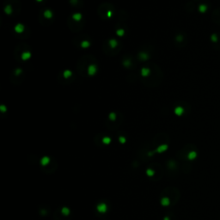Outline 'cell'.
Segmentation results:
<instances>
[{
  "mask_svg": "<svg viewBox=\"0 0 220 220\" xmlns=\"http://www.w3.org/2000/svg\"><path fill=\"white\" fill-rule=\"evenodd\" d=\"M72 18H73L75 21H79V20H81V18H82V15H81L80 13H76V14H74V15L72 16Z\"/></svg>",
  "mask_w": 220,
  "mask_h": 220,
  "instance_id": "cell-8",
  "label": "cell"
},
{
  "mask_svg": "<svg viewBox=\"0 0 220 220\" xmlns=\"http://www.w3.org/2000/svg\"><path fill=\"white\" fill-rule=\"evenodd\" d=\"M0 109H1L3 112H5L6 110H7V108H6V107H5V106H4V105H1V106H0Z\"/></svg>",
  "mask_w": 220,
  "mask_h": 220,
  "instance_id": "cell-15",
  "label": "cell"
},
{
  "mask_svg": "<svg viewBox=\"0 0 220 220\" xmlns=\"http://www.w3.org/2000/svg\"><path fill=\"white\" fill-rule=\"evenodd\" d=\"M89 45H90V43L89 41H83L81 43V47H83V48H86V47H89Z\"/></svg>",
  "mask_w": 220,
  "mask_h": 220,
  "instance_id": "cell-10",
  "label": "cell"
},
{
  "mask_svg": "<svg viewBox=\"0 0 220 220\" xmlns=\"http://www.w3.org/2000/svg\"><path fill=\"white\" fill-rule=\"evenodd\" d=\"M141 74H142V76L146 77V76H148L150 74V70L147 69V68H143L141 70Z\"/></svg>",
  "mask_w": 220,
  "mask_h": 220,
  "instance_id": "cell-5",
  "label": "cell"
},
{
  "mask_svg": "<svg viewBox=\"0 0 220 220\" xmlns=\"http://www.w3.org/2000/svg\"><path fill=\"white\" fill-rule=\"evenodd\" d=\"M109 118L111 119V120H113V121H115V113H111L109 115Z\"/></svg>",
  "mask_w": 220,
  "mask_h": 220,
  "instance_id": "cell-14",
  "label": "cell"
},
{
  "mask_svg": "<svg viewBox=\"0 0 220 220\" xmlns=\"http://www.w3.org/2000/svg\"><path fill=\"white\" fill-rule=\"evenodd\" d=\"M124 65H125V66H129V65H130V61H129V60L125 61V62H124Z\"/></svg>",
  "mask_w": 220,
  "mask_h": 220,
  "instance_id": "cell-16",
  "label": "cell"
},
{
  "mask_svg": "<svg viewBox=\"0 0 220 220\" xmlns=\"http://www.w3.org/2000/svg\"><path fill=\"white\" fill-rule=\"evenodd\" d=\"M177 40H178V41H181V36H178V37H177Z\"/></svg>",
  "mask_w": 220,
  "mask_h": 220,
  "instance_id": "cell-21",
  "label": "cell"
},
{
  "mask_svg": "<svg viewBox=\"0 0 220 220\" xmlns=\"http://www.w3.org/2000/svg\"><path fill=\"white\" fill-rule=\"evenodd\" d=\"M175 113L177 115H181L182 113H183V108L181 107H177L175 109Z\"/></svg>",
  "mask_w": 220,
  "mask_h": 220,
  "instance_id": "cell-4",
  "label": "cell"
},
{
  "mask_svg": "<svg viewBox=\"0 0 220 220\" xmlns=\"http://www.w3.org/2000/svg\"><path fill=\"white\" fill-rule=\"evenodd\" d=\"M139 55H140V58H141L143 60H146V59H148V55H147L146 53H141Z\"/></svg>",
  "mask_w": 220,
  "mask_h": 220,
  "instance_id": "cell-12",
  "label": "cell"
},
{
  "mask_svg": "<svg viewBox=\"0 0 220 220\" xmlns=\"http://www.w3.org/2000/svg\"><path fill=\"white\" fill-rule=\"evenodd\" d=\"M23 30H24V26L23 24H17L15 27V31L17 33H22V32H23Z\"/></svg>",
  "mask_w": 220,
  "mask_h": 220,
  "instance_id": "cell-2",
  "label": "cell"
},
{
  "mask_svg": "<svg viewBox=\"0 0 220 220\" xmlns=\"http://www.w3.org/2000/svg\"><path fill=\"white\" fill-rule=\"evenodd\" d=\"M5 11L6 14H11V13L12 12L11 7L10 5H7V6L5 7Z\"/></svg>",
  "mask_w": 220,
  "mask_h": 220,
  "instance_id": "cell-11",
  "label": "cell"
},
{
  "mask_svg": "<svg viewBox=\"0 0 220 220\" xmlns=\"http://www.w3.org/2000/svg\"><path fill=\"white\" fill-rule=\"evenodd\" d=\"M109 44H110V47H113V48H115V47L117 46V41L115 40V39H112V40L109 41Z\"/></svg>",
  "mask_w": 220,
  "mask_h": 220,
  "instance_id": "cell-7",
  "label": "cell"
},
{
  "mask_svg": "<svg viewBox=\"0 0 220 220\" xmlns=\"http://www.w3.org/2000/svg\"><path fill=\"white\" fill-rule=\"evenodd\" d=\"M30 57H31V53H30L29 52H24V53L22 54V59H23V60H27V59H30Z\"/></svg>",
  "mask_w": 220,
  "mask_h": 220,
  "instance_id": "cell-3",
  "label": "cell"
},
{
  "mask_svg": "<svg viewBox=\"0 0 220 220\" xmlns=\"http://www.w3.org/2000/svg\"><path fill=\"white\" fill-rule=\"evenodd\" d=\"M116 34H117L119 36H122V35H124L125 31H124V29H118V30L116 31Z\"/></svg>",
  "mask_w": 220,
  "mask_h": 220,
  "instance_id": "cell-13",
  "label": "cell"
},
{
  "mask_svg": "<svg viewBox=\"0 0 220 220\" xmlns=\"http://www.w3.org/2000/svg\"><path fill=\"white\" fill-rule=\"evenodd\" d=\"M44 16H45V17H47V18H52V17H53V13H52V11H51L47 10V11L44 12Z\"/></svg>",
  "mask_w": 220,
  "mask_h": 220,
  "instance_id": "cell-6",
  "label": "cell"
},
{
  "mask_svg": "<svg viewBox=\"0 0 220 220\" xmlns=\"http://www.w3.org/2000/svg\"><path fill=\"white\" fill-rule=\"evenodd\" d=\"M109 141H110V139H108V138L103 139V142H105V143H109Z\"/></svg>",
  "mask_w": 220,
  "mask_h": 220,
  "instance_id": "cell-17",
  "label": "cell"
},
{
  "mask_svg": "<svg viewBox=\"0 0 220 220\" xmlns=\"http://www.w3.org/2000/svg\"><path fill=\"white\" fill-rule=\"evenodd\" d=\"M71 74H72V72H71V71L66 70V71H65V72H64V77H65V78H68L69 77L71 76Z\"/></svg>",
  "mask_w": 220,
  "mask_h": 220,
  "instance_id": "cell-9",
  "label": "cell"
},
{
  "mask_svg": "<svg viewBox=\"0 0 220 220\" xmlns=\"http://www.w3.org/2000/svg\"><path fill=\"white\" fill-rule=\"evenodd\" d=\"M37 1H38V2H41V1H42V0H37Z\"/></svg>",
  "mask_w": 220,
  "mask_h": 220,
  "instance_id": "cell-22",
  "label": "cell"
},
{
  "mask_svg": "<svg viewBox=\"0 0 220 220\" xmlns=\"http://www.w3.org/2000/svg\"><path fill=\"white\" fill-rule=\"evenodd\" d=\"M21 72H22V70H21V69H17V70L16 71V75H19Z\"/></svg>",
  "mask_w": 220,
  "mask_h": 220,
  "instance_id": "cell-18",
  "label": "cell"
},
{
  "mask_svg": "<svg viewBox=\"0 0 220 220\" xmlns=\"http://www.w3.org/2000/svg\"><path fill=\"white\" fill-rule=\"evenodd\" d=\"M96 71H97V68H96V66H95V65H90L88 67V73H89V76L95 75V72H96Z\"/></svg>",
  "mask_w": 220,
  "mask_h": 220,
  "instance_id": "cell-1",
  "label": "cell"
},
{
  "mask_svg": "<svg viewBox=\"0 0 220 220\" xmlns=\"http://www.w3.org/2000/svg\"><path fill=\"white\" fill-rule=\"evenodd\" d=\"M111 16H112V12H111V11H108V12H107V17H111Z\"/></svg>",
  "mask_w": 220,
  "mask_h": 220,
  "instance_id": "cell-19",
  "label": "cell"
},
{
  "mask_svg": "<svg viewBox=\"0 0 220 220\" xmlns=\"http://www.w3.org/2000/svg\"><path fill=\"white\" fill-rule=\"evenodd\" d=\"M120 139H121V141L122 143H124V142H125V139H123L122 137H121V138Z\"/></svg>",
  "mask_w": 220,
  "mask_h": 220,
  "instance_id": "cell-20",
  "label": "cell"
}]
</instances>
